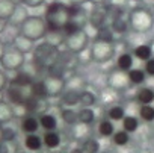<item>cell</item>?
<instances>
[{"instance_id": "cell-26", "label": "cell", "mask_w": 154, "mask_h": 153, "mask_svg": "<svg viewBox=\"0 0 154 153\" xmlns=\"http://www.w3.org/2000/svg\"><path fill=\"white\" fill-rule=\"evenodd\" d=\"M100 37H101V38L104 37L106 40H112V35H110V32H107V33H106V29H103V30H100Z\"/></svg>"}, {"instance_id": "cell-4", "label": "cell", "mask_w": 154, "mask_h": 153, "mask_svg": "<svg viewBox=\"0 0 154 153\" xmlns=\"http://www.w3.org/2000/svg\"><path fill=\"white\" fill-rule=\"evenodd\" d=\"M42 139L36 135V133H32V135H26V139H24V145L27 150H32V151H36L42 147Z\"/></svg>"}, {"instance_id": "cell-3", "label": "cell", "mask_w": 154, "mask_h": 153, "mask_svg": "<svg viewBox=\"0 0 154 153\" xmlns=\"http://www.w3.org/2000/svg\"><path fill=\"white\" fill-rule=\"evenodd\" d=\"M39 126L42 129H45L47 132H54L56 126H57V121L54 118V115L51 114H44L39 117Z\"/></svg>"}, {"instance_id": "cell-8", "label": "cell", "mask_w": 154, "mask_h": 153, "mask_svg": "<svg viewBox=\"0 0 154 153\" xmlns=\"http://www.w3.org/2000/svg\"><path fill=\"white\" fill-rule=\"evenodd\" d=\"M128 81H130L131 84H134V85L143 84V81H145V73H143V70L131 68V70L128 71Z\"/></svg>"}, {"instance_id": "cell-10", "label": "cell", "mask_w": 154, "mask_h": 153, "mask_svg": "<svg viewBox=\"0 0 154 153\" xmlns=\"http://www.w3.org/2000/svg\"><path fill=\"white\" fill-rule=\"evenodd\" d=\"M14 12V5L11 0H0V18H6Z\"/></svg>"}, {"instance_id": "cell-21", "label": "cell", "mask_w": 154, "mask_h": 153, "mask_svg": "<svg viewBox=\"0 0 154 153\" xmlns=\"http://www.w3.org/2000/svg\"><path fill=\"white\" fill-rule=\"evenodd\" d=\"M80 103L83 106H92L95 103V96L92 93H89V91H83L80 94Z\"/></svg>"}, {"instance_id": "cell-20", "label": "cell", "mask_w": 154, "mask_h": 153, "mask_svg": "<svg viewBox=\"0 0 154 153\" xmlns=\"http://www.w3.org/2000/svg\"><path fill=\"white\" fill-rule=\"evenodd\" d=\"M113 142L116 145H125L128 142V133L125 130H119V132L113 133Z\"/></svg>"}, {"instance_id": "cell-30", "label": "cell", "mask_w": 154, "mask_h": 153, "mask_svg": "<svg viewBox=\"0 0 154 153\" xmlns=\"http://www.w3.org/2000/svg\"><path fill=\"white\" fill-rule=\"evenodd\" d=\"M3 141V127H2V124H0V142Z\"/></svg>"}, {"instance_id": "cell-1", "label": "cell", "mask_w": 154, "mask_h": 153, "mask_svg": "<svg viewBox=\"0 0 154 153\" xmlns=\"http://www.w3.org/2000/svg\"><path fill=\"white\" fill-rule=\"evenodd\" d=\"M2 64L6 68H15L21 64V55L17 50H5V55L2 58Z\"/></svg>"}, {"instance_id": "cell-5", "label": "cell", "mask_w": 154, "mask_h": 153, "mask_svg": "<svg viewBox=\"0 0 154 153\" xmlns=\"http://www.w3.org/2000/svg\"><path fill=\"white\" fill-rule=\"evenodd\" d=\"M133 55L137 58V59H140V61H149L151 58H152V50H151V47L149 46H146V44H142V46H137L136 49H134V52H133Z\"/></svg>"}, {"instance_id": "cell-11", "label": "cell", "mask_w": 154, "mask_h": 153, "mask_svg": "<svg viewBox=\"0 0 154 153\" xmlns=\"http://www.w3.org/2000/svg\"><path fill=\"white\" fill-rule=\"evenodd\" d=\"M122 127H124V130H125L127 133L136 132L137 127H139V123H137V120H136L134 117H125V118L122 120Z\"/></svg>"}, {"instance_id": "cell-14", "label": "cell", "mask_w": 154, "mask_h": 153, "mask_svg": "<svg viewBox=\"0 0 154 153\" xmlns=\"http://www.w3.org/2000/svg\"><path fill=\"white\" fill-rule=\"evenodd\" d=\"M109 118L110 120H115V121H119V120H124L125 118V112L121 106H113L109 109Z\"/></svg>"}, {"instance_id": "cell-24", "label": "cell", "mask_w": 154, "mask_h": 153, "mask_svg": "<svg viewBox=\"0 0 154 153\" xmlns=\"http://www.w3.org/2000/svg\"><path fill=\"white\" fill-rule=\"evenodd\" d=\"M113 29L116 30V32H125V23L121 20V18H116L115 21H113Z\"/></svg>"}, {"instance_id": "cell-28", "label": "cell", "mask_w": 154, "mask_h": 153, "mask_svg": "<svg viewBox=\"0 0 154 153\" xmlns=\"http://www.w3.org/2000/svg\"><path fill=\"white\" fill-rule=\"evenodd\" d=\"M3 55H5V49H3V46H2V43H0V59L3 58Z\"/></svg>"}, {"instance_id": "cell-12", "label": "cell", "mask_w": 154, "mask_h": 153, "mask_svg": "<svg viewBox=\"0 0 154 153\" xmlns=\"http://www.w3.org/2000/svg\"><path fill=\"white\" fill-rule=\"evenodd\" d=\"M98 130H100V133L103 135V136H110V135H113V124H112V121H109V120H103L101 123H100V126H98Z\"/></svg>"}, {"instance_id": "cell-27", "label": "cell", "mask_w": 154, "mask_h": 153, "mask_svg": "<svg viewBox=\"0 0 154 153\" xmlns=\"http://www.w3.org/2000/svg\"><path fill=\"white\" fill-rule=\"evenodd\" d=\"M5 82H6V81H5V76H3L2 73H0V90H2V88L5 87Z\"/></svg>"}, {"instance_id": "cell-2", "label": "cell", "mask_w": 154, "mask_h": 153, "mask_svg": "<svg viewBox=\"0 0 154 153\" xmlns=\"http://www.w3.org/2000/svg\"><path fill=\"white\" fill-rule=\"evenodd\" d=\"M21 129L23 132H26L27 135H32V133H36V130L39 129V120L32 117V115H27L23 118L21 121Z\"/></svg>"}, {"instance_id": "cell-19", "label": "cell", "mask_w": 154, "mask_h": 153, "mask_svg": "<svg viewBox=\"0 0 154 153\" xmlns=\"http://www.w3.org/2000/svg\"><path fill=\"white\" fill-rule=\"evenodd\" d=\"M62 118H63L65 123L72 124V123H75L77 120H79V114H75L72 109H63L62 111Z\"/></svg>"}, {"instance_id": "cell-23", "label": "cell", "mask_w": 154, "mask_h": 153, "mask_svg": "<svg viewBox=\"0 0 154 153\" xmlns=\"http://www.w3.org/2000/svg\"><path fill=\"white\" fill-rule=\"evenodd\" d=\"M15 147H14V142L9 141V139H3L0 142V153H14Z\"/></svg>"}, {"instance_id": "cell-15", "label": "cell", "mask_w": 154, "mask_h": 153, "mask_svg": "<svg viewBox=\"0 0 154 153\" xmlns=\"http://www.w3.org/2000/svg\"><path fill=\"white\" fill-rule=\"evenodd\" d=\"M94 118H95L94 111L89 109V108H83V109L79 112V120H80L82 123H86V124H88V123H92Z\"/></svg>"}, {"instance_id": "cell-7", "label": "cell", "mask_w": 154, "mask_h": 153, "mask_svg": "<svg viewBox=\"0 0 154 153\" xmlns=\"http://www.w3.org/2000/svg\"><path fill=\"white\" fill-rule=\"evenodd\" d=\"M116 64H118V67H119L121 70L130 71L131 67H133V56H131L130 53H122V55H119Z\"/></svg>"}, {"instance_id": "cell-31", "label": "cell", "mask_w": 154, "mask_h": 153, "mask_svg": "<svg viewBox=\"0 0 154 153\" xmlns=\"http://www.w3.org/2000/svg\"><path fill=\"white\" fill-rule=\"evenodd\" d=\"M2 29H3V23H2V18H0V32H2Z\"/></svg>"}, {"instance_id": "cell-17", "label": "cell", "mask_w": 154, "mask_h": 153, "mask_svg": "<svg viewBox=\"0 0 154 153\" xmlns=\"http://www.w3.org/2000/svg\"><path fill=\"white\" fill-rule=\"evenodd\" d=\"M63 103L68 105V106H72V105H77L80 103V94H77L74 91H69L63 96Z\"/></svg>"}, {"instance_id": "cell-16", "label": "cell", "mask_w": 154, "mask_h": 153, "mask_svg": "<svg viewBox=\"0 0 154 153\" xmlns=\"http://www.w3.org/2000/svg\"><path fill=\"white\" fill-rule=\"evenodd\" d=\"M11 117H12V111H11L9 105L0 102V124L5 123V121H8Z\"/></svg>"}, {"instance_id": "cell-25", "label": "cell", "mask_w": 154, "mask_h": 153, "mask_svg": "<svg viewBox=\"0 0 154 153\" xmlns=\"http://www.w3.org/2000/svg\"><path fill=\"white\" fill-rule=\"evenodd\" d=\"M145 73L149 76H154V58H151L149 61L145 62Z\"/></svg>"}, {"instance_id": "cell-6", "label": "cell", "mask_w": 154, "mask_h": 153, "mask_svg": "<svg viewBox=\"0 0 154 153\" xmlns=\"http://www.w3.org/2000/svg\"><path fill=\"white\" fill-rule=\"evenodd\" d=\"M42 142H44V145L48 147V148H56V147H59V144H60V136H59L56 132H45V135H44V138H42Z\"/></svg>"}, {"instance_id": "cell-13", "label": "cell", "mask_w": 154, "mask_h": 153, "mask_svg": "<svg viewBox=\"0 0 154 153\" xmlns=\"http://www.w3.org/2000/svg\"><path fill=\"white\" fill-rule=\"evenodd\" d=\"M139 115L145 120V121H152L154 120V108L151 105H142Z\"/></svg>"}, {"instance_id": "cell-18", "label": "cell", "mask_w": 154, "mask_h": 153, "mask_svg": "<svg viewBox=\"0 0 154 153\" xmlns=\"http://www.w3.org/2000/svg\"><path fill=\"white\" fill-rule=\"evenodd\" d=\"M83 151L85 153H100V144L95 139H88L83 145Z\"/></svg>"}, {"instance_id": "cell-22", "label": "cell", "mask_w": 154, "mask_h": 153, "mask_svg": "<svg viewBox=\"0 0 154 153\" xmlns=\"http://www.w3.org/2000/svg\"><path fill=\"white\" fill-rule=\"evenodd\" d=\"M62 29L65 30L66 35H75L77 32H79V24H77L75 21H68L62 26Z\"/></svg>"}, {"instance_id": "cell-29", "label": "cell", "mask_w": 154, "mask_h": 153, "mask_svg": "<svg viewBox=\"0 0 154 153\" xmlns=\"http://www.w3.org/2000/svg\"><path fill=\"white\" fill-rule=\"evenodd\" d=\"M71 153H85V151H83V148H74V150H71Z\"/></svg>"}, {"instance_id": "cell-9", "label": "cell", "mask_w": 154, "mask_h": 153, "mask_svg": "<svg viewBox=\"0 0 154 153\" xmlns=\"http://www.w3.org/2000/svg\"><path fill=\"white\" fill-rule=\"evenodd\" d=\"M137 100L142 103V105H149L152 100H154V91L151 88H142L139 90L137 93Z\"/></svg>"}]
</instances>
